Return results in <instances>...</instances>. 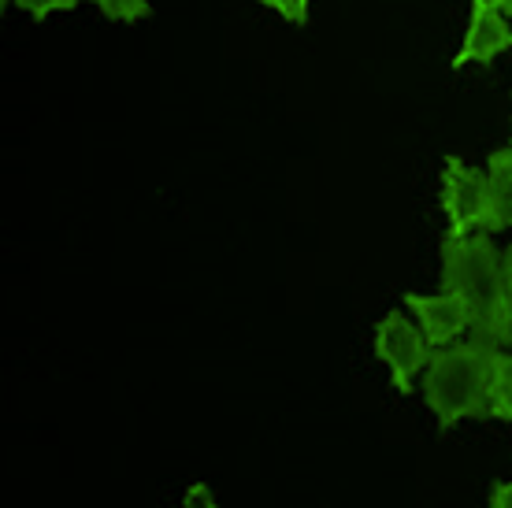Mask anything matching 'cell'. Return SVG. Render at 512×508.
I'll use <instances>...</instances> for the list:
<instances>
[{
    "instance_id": "6da1fadb",
    "label": "cell",
    "mask_w": 512,
    "mask_h": 508,
    "mask_svg": "<svg viewBox=\"0 0 512 508\" xmlns=\"http://www.w3.org/2000/svg\"><path fill=\"white\" fill-rule=\"evenodd\" d=\"M442 290L457 293L472 316V342L512 349V308L505 286V249L490 234L442 238Z\"/></svg>"
},
{
    "instance_id": "7a4b0ae2",
    "label": "cell",
    "mask_w": 512,
    "mask_h": 508,
    "mask_svg": "<svg viewBox=\"0 0 512 508\" xmlns=\"http://www.w3.org/2000/svg\"><path fill=\"white\" fill-rule=\"evenodd\" d=\"M498 353V345L472 342V338L435 349L420 379V390L431 416L438 420V434L453 431L461 420H494L490 386H494Z\"/></svg>"
},
{
    "instance_id": "3957f363",
    "label": "cell",
    "mask_w": 512,
    "mask_h": 508,
    "mask_svg": "<svg viewBox=\"0 0 512 508\" xmlns=\"http://www.w3.org/2000/svg\"><path fill=\"white\" fill-rule=\"evenodd\" d=\"M442 212H446V238H472L490 234V186L483 167L464 164L461 156L442 160Z\"/></svg>"
},
{
    "instance_id": "277c9868",
    "label": "cell",
    "mask_w": 512,
    "mask_h": 508,
    "mask_svg": "<svg viewBox=\"0 0 512 508\" xmlns=\"http://www.w3.org/2000/svg\"><path fill=\"white\" fill-rule=\"evenodd\" d=\"M372 353L390 368V382L397 394H412L416 379H423V371L431 364L435 349L427 345L423 331L416 327V319L401 308H390L379 323H375Z\"/></svg>"
},
{
    "instance_id": "5b68a950",
    "label": "cell",
    "mask_w": 512,
    "mask_h": 508,
    "mask_svg": "<svg viewBox=\"0 0 512 508\" xmlns=\"http://www.w3.org/2000/svg\"><path fill=\"white\" fill-rule=\"evenodd\" d=\"M405 312L416 319L431 349L457 345L464 334L472 331V316L457 293H405Z\"/></svg>"
},
{
    "instance_id": "8992f818",
    "label": "cell",
    "mask_w": 512,
    "mask_h": 508,
    "mask_svg": "<svg viewBox=\"0 0 512 508\" xmlns=\"http://www.w3.org/2000/svg\"><path fill=\"white\" fill-rule=\"evenodd\" d=\"M512 49V19H505L498 0H472L468 12V34L461 41V52L453 56V67L461 71L468 64L490 67L501 52Z\"/></svg>"
},
{
    "instance_id": "52a82bcc",
    "label": "cell",
    "mask_w": 512,
    "mask_h": 508,
    "mask_svg": "<svg viewBox=\"0 0 512 508\" xmlns=\"http://www.w3.org/2000/svg\"><path fill=\"white\" fill-rule=\"evenodd\" d=\"M483 171L490 186V238H494L498 230H512V145L494 149Z\"/></svg>"
},
{
    "instance_id": "ba28073f",
    "label": "cell",
    "mask_w": 512,
    "mask_h": 508,
    "mask_svg": "<svg viewBox=\"0 0 512 508\" xmlns=\"http://www.w3.org/2000/svg\"><path fill=\"white\" fill-rule=\"evenodd\" d=\"M490 408L494 420L512 423V349H501L494 364V386H490Z\"/></svg>"
},
{
    "instance_id": "9c48e42d",
    "label": "cell",
    "mask_w": 512,
    "mask_h": 508,
    "mask_svg": "<svg viewBox=\"0 0 512 508\" xmlns=\"http://www.w3.org/2000/svg\"><path fill=\"white\" fill-rule=\"evenodd\" d=\"M97 12H101L104 19H112V23L134 26L153 15V4H149V0H97Z\"/></svg>"
},
{
    "instance_id": "30bf717a",
    "label": "cell",
    "mask_w": 512,
    "mask_h": 508,
    "mask_svg": "<svg viewBox=\"0 0 512 508\" xmlns=\"http://www.w3.org/2000/svg\"><path fill=\"white\" fill-rule=\"evenodd\" d=\"M15 8L26 15H34V23H45V19L56 12H75L78 0H19Z\"/></svg>"
},
{
    "instance_id": "8fae6325",
    "label": "cell",
    "mask_w": 512,
    "mask_h": 508,
    "mask_svg": "<svg viewBox=\"0 0 512 508\" xmlns=\"http://www.w3.org/2000/svg\"><path fill=\"white\" fill-rule=\"evenodd\" d=\"M264 8L282 15L290 26H308V15H312V4H308V0H268Z\"/></svg>"
},
{
    "instance_id": "7c38bea8",
    "label": "cell",
    "mask_w": 512,
    "mask_h": 508,
    "mask_svg": "<svg viewBox=\"0 0 512 508\" xmlns=\"http://www.w3.org/2000/svg\"><path fill=\"white\" fill-rule=\"evenodd\" d=\"M182 508H219V501L208 483H193V486H186V494H182Z\"/></svg>"
},
{
    "instance_id": "4fadbf2b",
    "label": "cell",
    "mask_w": 512,
    "mask_h": 508,
    "mask_svg": "<svg viewBox=\"0 0 512 508\" xmlns=\"http://www.w3.org/2000/svg\"><path fill=\"white\" fill-rule=\"evenodd\" d=\"M487 508H512V479H509V483H494V486H490Z\"/></svg>"
},
{
    "instance_id": "5bb4252c",
    "label": "cell",
    "mask_w": 512,
    "mask_h": 508,
    "mask_svg": "<svg viewBox=\"0 0 512 508\" xmlns=\"http://www.w3.org/2000/svg\"><path fill=\"white\" fill-rule=\"evenodd\" d=\"M505 286H509V308H512V245L505 249Z\"/></svg>"
},
{
    "instance_id": "9a60e30c",
    "label": "cell",
    "mask_w": 512,
    "mask_h": 508,
    "mask_svg": "<svg viewBox=\"0 0 512 508\" xmlns=\"http://www.w3.org/2000/svg\"><path fill=\"white\" fill-rule=\"evenodd\" d=\"M501 12H505V19H512V0H498Z\"/></svg>"
}]
</instances>
